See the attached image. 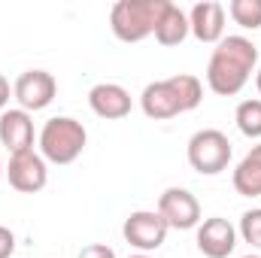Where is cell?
<instances>
[{
  "label": "cell",
  "instance_id": "cell-1",
  "mask_svg": "<svg viewBox=\"0 0 261 258\" xmlns=\"http://www.w3.org/2000/svg\"><path fill=\"white\" fill-rule=\"evenodd\" d=\"M255 67H258V46L252 40H246L240 34L225 37L222 43H216V49L210 55L206 85L219 97H234L246 88Z\"/></svg>",
  "mask_w": 261,
  "mask_h": 258
},
{
  "label": "cell",
  "instance_id": "cell-2",
  "mask_svg": "<svg viewBox=\"0 0 261 258\" xmlns=\"http://www.w3.org/2000/svg\"><path fill=\"white\" fill-rule=\"evenodd\" d=\"M170 0H119L110 9V28L122 43H140L155 34Z\"/></svg>",
  "mask_w": 261,
  "mask_h": 258
},
{
  "label": "cell",
  "instance_id": "cell-3",
  "mask_svg": "<svg viewBox=\"0 0 261 258\" xmlns=\"http://www.w3.org/2000/svg\"><path fill=\"white\" fill-rule=\"evenodd\" d=\"M88 143V131L82 122L70 119V116H55L49 119L40 131V155L52 164H73Z\"/></svg>",
  "mask_w": 261,
  "mask_h": 258
},
{
  "label": "cell",
  "instance_id": "cell-4",
  "mask_svg": "<svg viewBox=\"0 0 261 258\" xmlns=\"http://www.w3.org/2000/svg\"><path fill=\"white\" fill-rule=\"evenodd\" d=\"M231 152H234L231 149V140L216 128H203V131H197V134H192L189 149H186L192 170H197L200 176L222 173L231 164Z\"/></svg>",
  "mask_w": 261,
  "mask_h": 258
},
{
  "label": "cell",
  "instance_id": "cell-5",
  "mask_svg": "<svg viewBox=\"0 0 261 258\" xmlns=\"http://www.w3.org/2000/svg\"><path fill=\"white\" fill-rule=\"evenodd\" d=\"M167 231L170 228H167V222L161 219L158 210H137V213H130L128 219H125V225H122L125 240L134 249H140L143 255L161 249L164 240H167Z\"/></svg>",
  "mask_w": 261,
  "mask_h": 258
},
{
  "label": "cell",
  "instance_id": "cell-6",
  "mask_svg": "<svg viewBox=\"0 0 261 258\" xmlns=\"http://www.w3.org/2000/svg\"><path fill=\"white\" fill-rule=\"evenodd\" d=\"M58 94V82L49 70H24L15 85H12V97L18 100V110L24 113H37L46 110Z\"/></svg>",
  "mask_w": 261,
  "mask_h": 258
},
{
  "label": "cell",
  "instance_id": "cell-7",
  "mask_svg": "<svg viewBox=\"0 0 261 258\" xmlns=\"http://www.w3.org/2000/svg\"><path fill=\"white\" fill-rule=\"evenodd\" d=\"M158 213L167 222V228H176V231H189V228L200 225V203H197V197L189 189H179V186H170V189L161 192Z\"/></svg>",
  "mask_w": 261,
  "mask_h": 258
},
{
  "label": "cell",
  "instance_id": "cell-8",
  "mask_svg": "<svg viewBox=\"0 0 261 258\" xmlns=\"http://www.w3.org/2000/svg\"><path fill=\"white\" fill-rule=\"evenodd\" d=\"M6 179L15 192L21 194H37L46 189L49 183V170H46V158L40 152H21V155H9V167H6Z\"/></svg>",
  "mask_w": 261,
  "mask_h": 258
},
{
  "label": "cell",
  "instance_id": "cell-9",
  "mask_svg": "<svg viewBox=\"0 0 261 258\" xmlns=\"http://www.w3.org/2000/svg\"><path fill=\"white\" fill-rule=\"evenodd\" d=\"M237 246V228L222 219V216H210L197 225V249L206 258H228Z\"/></svg>",
  "mask_w": 261,
  "mask_h": 258
},
{
  "label": "cell",
  "instance_id": "cell-10",
  "mask_svg": "<svg viewBox=\"0 0 261 258\" xmlns=\"http://www.w3.org/2000/svg\"><path fill=\"white\" fill-rule=\"evenodd\" d=\"M0 146L9 155H21L34 149V119L24 110H3L0 113Z\"/></svg>",
  "mask_w": 261,
  "mask_h": 258
},
{
  "label": "cell",
  "instance_id": "cell-11",
  "mask_svg": "<svg viewBox=\"0 0 261 258\" xmlns=\"http://www.w3.org/2000/svg\"><path fill=\"white\" fill-rule=\"evenodd\" d=\"M140 107L146 113V119H155V122H164V119H176L182 116V104L176 97V88L170 79H161V82H149L140 94Z\"/></svg>",
  "mask_w": 261,
  "mask_h": 258
},
{
  "label": "cell",
  "instance_id": "cell-12",
  "mask_svg": "<svg viewBox=\"0 0 261 258\" xmlns=\"http://www.w3.org/2000/svg\"><path fill=\"white\" fill-rule=\"evenodd\" d=\"M189 28L197 43H222L225 40V6L216 0L195 3L189 12Z\"/></svg>",
  "mask_w": 261,
  "mask_h": 258
},
{
  "label": "cell",
  "instance_id": "cell-13",
  "mask_svg": "<svg viewBox=\"0 0 261 258\" xmlns=\"http://www.w3.org/2000/svg\"><path fill=\"white\" fill-rule=\"evenodd\" d=\"M88 107L94 116L100 119H125L130 113V94L128 88H122L119 82H97L88 91Z\"/></svg>",
  "mask_w": 261,
  "mask_h": 258
},
{
  "label": "cell",
  "instance_id": "cell-14",
  "mask_svg": "<svg viewBox=\"0 0 261 258\" xmlns=\"http://www.w3.org/2000/svg\"><path fill=\"white\" fill-rule=\"evenodd\" d=\"M231 179H234L237 194H243V197H258L261 194V143L243 155V161L234 167Z\"/></svg>",
  "mask_w": 261,
  "mask_h": 258
},
{
  "label": "cell",
  "instance_id": "cell-15",
  "mask_svg": "<svg viewBox=\"0 0 261 258\" xmlns=\"http://www.w3.org/2000/svg\"><path fill=\"white\" fill-rule=\"evenodd\" d=\"M189 34H192L189 15H186L176 3H170V6L164 9V15H161L158 28H155V40H158L161 46H179Z\"/></svg>",
  "mask_w": 261,
  "mask_h": 258
},
{
  "label": "cell",
  "instance_id": "cell-16",
  "mask_svg": "<svg viewBox=\"0 0 261 258\" xmlns=\"http://www.w3.org/2000/svg\"><path fill=\"white\" fill-rule=\"evenodd\" d=\"M170 82H173V88H176V97H179V104H182V113H192L200 107V100H203V85H200V79L192 76V73H176V76H170Z\"/></svg>",
  "mask_w": 261,
  "mask_h": 258
},
{
  "label": "cell",
  "instance_id": "cell-17",
  "mask_svg": "<svg viewBox=\"0 0 261 258\" xmlns=\"http://www.w3.org/2000/svg\"><path fill=\"white\" fill-rule=\"evenodd\" d=\"M234 122L243 137L249 140H261V97H252V100H243L234 113Z\"/></svg>",
  "mask_w": 261,
  "mask_h": 258
},
{
  "label": "cell",
  "instance_id": "cell-18",
  "mask_svg": "<svg viewBox=\"0 0 261 258\" xmlns=\"http://www.w3.org/2000/svg\"><path fill=\"white\" fill-rule=\"evenodd\" d=\"M228 12L246 31H258L261 28V0H231Z\"/></svg>",
  "mask_w": 261,
  "mask_h": 258
},
{
  "label": "cell",
  "instance_id": "cell-19",
  "mask_svg": "<svg viewBox=\"0 0 261 258\" xmlns=\"http://www.w3.org/2000/svg\"><path fill=\"white\" fill-rule=\"evenodd\" d=\"M252 249H261V207L258 210H246L240 216V231H237Z\"/></svg>",
  "mask_w": 261,
  "mask_h": 258
},
{
  "label": "cell",
  "instance_id": "cell-20",
  "mask_svg": "<svg viewBox=\"0 0 261 258\" xmlns=\"http://www.w3.org/2000/svg\"><path fill=\"white\" fill-rule=\"evenodd\" d=\"M79 258H116V249L113 246H107V243H88Z\"/></svg>",
  "mask_w": 261,
  "mask_h": 258
},
{
  "label": "cell",
  "instance_id": "cell-21",
  "mask_svg": "<svg viewBox=\"0 0 261 258\" xmlns=\"http://www.w3.org/2000/svg\"><path fill=\"white\" fill-rule=\"evenodd\" d=\"M12 252H15V234L6 225H0V258H12Z\"/></svg>",
  "mask_w": 261,
  "mask_h": 258
},
{
  "label": "cell",
  "instance_id": "cell-22",
  "mask_svg": "<svg viewBox=\"0 0 261 258\" xmlns=\"http://www.w3.org/2000/svg\"><path fill=\"white\" fill-rule=\"evenodd\" d=\"M6 104H9V82H6V76L0 73V113L6 110Z\"/></svg>",
  "mask_w": 261,
  "mask_h": 258
},
{
  "label": "cell",
  "instance_id": "cell-23",
  "mask_svg": "<svg viewBox=\"0 0 261 258\" xmlns=\"http://www.w3.org/2000/svg\"><path fill=\"white\" fill-rule=\"evenodd\" d=\"M255 88H258V94H261V67L255 70Z\"/></svg>",
  "mask_w": 261,
  "mask_h": 258
},
{
  "label": "cell",
  "instance_id": "cell-24",
  "mask_svg": "<svg viewBox=\"0 0 261 258\" xmlns=\"http://www.w3.org/2000/svg\"><path fill=\"white\" fill-rule=\"evenodd\" d=\"M3 173H6V170H3V161H0V176H3Z\"/></svg>",
  "mask_w": 261,
  "mask_h": 258
},
{
  "label": "cell",
  "instance_id": "cell-25",
  "mask_svg": "<svg viewBox=\"0 0 261 258\" xmlns=\"http://www.w3.org/2000/svg\"><path fill=\"white\" fill-rule=\"evenodd\" d=\"M130 258H149V255H143V252H140V255H130Z\"/></svg>",
  "mask_w": 261,
  "mask_h": 258
},
{
  "label": "cell",
  "instance_id": "cell-26",
  "mask_svg": "<svg viewBox=\"0 0 261 258\" xmlns=\"http://www.w3.org/2000/svg\"><path fill=\"white\" fill-rule=\"evenodd\" d=\"M243 258H261V255H243Z\"/></svg>",
  "mask_w": 261,
  "mask_h": 258
}]
</instances>
